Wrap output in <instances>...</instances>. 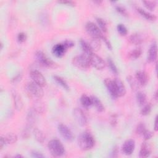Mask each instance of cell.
Masks as SVG:
<instances>
[{
  "mask_svg": "<svg viewBox=\"0 0 158 158\" xmlns=\"http://www.w3.org/2000/svg\"><path fill=\"white\" fill-rule=\"evenodd\" d=\"M78 145L82 150L91 149L94 146L95 141L93 135L88 131H85L80 135L78 138Z\"/></svg>",
  "mask_w": 158,
  "mask_h": 158,
  "instance_id": "6da1fadb",
  "label": "cell"
},
{
  "mask_svg": "<svg viewBox=\"0 0 158 158\" xmlns=\"http://www.w3.org/2000/svg\"><path fill=\"white\" fill-rule=\"evenodd\" d=\"M25 90L27 94L33 99H41L44 94L42 87L33 81L27 83L25 86Z\"/></svg>",
  "mask_w": 158,
  "mask_h": 158,
  "instance_id": "7a4b0ae2",
  "label": "cell"
},
{
  "mask_svg": "<svg viewBox=\"0 0 158 158\" xmlns=\"http://www.w3.org/2000/svg\"><path fill=\"white\" fill-rule=\"evenodd\" d=\"M48 148L51 155L54 157H60L65 153V148L62 143L56 139L49 141Z\"/></svg>",
  "mask_w": 158,
  "mask_h": 158,
  "instance_id": "3957f363",
  "label": "cell"
},
{
  "mask_svg": "<svg viewBox=\"0 0 158 158\" xmlns=\"http://www.w3.org/2000/svg\"><path fill=\"white\" fill-rule=\"evenodd\" d=\"M72 62L75 67L81 69H88L91 65L89 56L85 54L76 56L72 59Z\"/></svg>",
  "mask_w": 158,
  "mask_h": 158,
  "instance_id": "277c9868",
  "label": "cell"
},
{
  "mask_svg": "<svg viewBox=\"0 0 158 158\" xmlns=\"http://www.w3.org/2000/svg\"><path fill=\"white\" fill-rule=\"evenodd\" d=\"M85 29L88 34L92 38V39L99 40L102 38V34L97 25L91 22H88L86 23Z\"/></svg>",
  "mask_w": 158,
  "mask_h": 158,
  "instance_id": "5b68a950",
  "label": "cell"
},
{
  "mask_svg": "<svg viewBox=\"0 0 158 158\" xmlns=\"http://www.w3.org/2000/svg\"><path fill=\"white\" fill-rule=\"evenodd\" d=\"M35 58L37 62L41 65L46 67H55L56 64L51 59L48 58L44 52L41 51H37L35 52Z\"/></svg>",
  "mask_w": 158,
  "mask_h": 158,
  "instance_id": "8992f818",
  "label": "cell"
},
{
  "mask_svg": "<svg viewBox=\"0 0 158 158\" xmlns=\"http://www.w3.org/2000/svg\"><path fill=\"white\" fill-rule=\"evenodd\" d=\"M57 130L61 136L68 141H72L74 139V136L70 129L65 124L60 123L58 125Z\"/></svg>",
  "mask_w": 158,
  "mask_h": 158,
  "instance_id": "52a82bcc",
  "label": "cell"
},
{
  "mask_svg": "<svg viewBox=\"0 0 158 158\" xmlns=\"http://www.w3.org/2000/svg\"><path fill=\"white\" fill-rule=\"evenodd\" d=\"M90 64L97 70H102L106 67V63L104 60L97 54L93 52L89 56Z\"/></svg>",
  "mask_w": 158,
  "mask_h": 158,
  "instance_id": "ba28073f",
  "label": "cell"
},
{
  "mask_svg": "<svg viewBox=\"0 0 158 158\" xmlns=\"http://www.w3.org/2000/svg\"><path fill=\"white\" fill-rule=\"evenodd\" d=\"M73 116L78 123V124L81 127L85 126L87 124V118L84 112L80 108H75L73 110Z\"/></svg>",
  "mask_w": 158,
  "mask_h": 158,
  "instance_id": "9c48e42d",
  "label": "cell"
},
{
  "mask_svg": "<svg viewBox=\"0 0 158 158\" xmlns=\"http://www.w3.org/2000/svg\"><path fill=\"white\" fill-rule=\"evenodd\" d=\"M30 77L33 81L41 87L46 85V80L43 75L37 70H33L30 72Z\"/></svg>",
  "mask_w": 158,
  "mask_h": 158,
  "instance_id": "30bf717a",
  "label": "cell"
},
{
  "mask_svg": "<svg viewBox=\"0 0 158 158\" xmlns=\"http://www.w3.org/2000/svg\"><path fill=\"white\" fill-rule=\"evenodd\" d=\"M135 148V141L132 139H128L123 143L122 145V150L124 154L127 156H129L133 153V152L134 151Z\"/></svg>",
  "mask_w": 158,
  "mask_h": 158,
  "instance_id": "8fae6325",
  "label": "cell"
},
{
  "mask_svg": "<svg viewBox=\"0 0 158 158\" xmlns=\"http://www.w3.org/2000/svg\"><path fill=\"white\" fill-rule=\"evenodd\" d=\"M157 56V45L156 41L153 42L149 47L148 52V60L149 62H154L156 60Z\"/></svg>",
  "mask_w": 158,
  "mask_h": 158,
  "instance_id": "7c38bea8",
  "label": "cell"
},
{
  "mask_svg": "<svg viewBox=\"0 0 158 158\" xmlns=\"http://www.w3.org/2000/svg\"><path fill=\"white\" fill-rule=\"evenodd\" d=\"M67 50V48L62 43L55 44L52 49V52L55 56L57 57H61L64 55Z\"/></svg>",
  "mask_w": 158,
  "mask_h": 158,
  "instance_id": "4fadbf2b",
  "label": "cell"
},
{
  "mask_svg": "<svg viewBox=\"0 0 158 158\" xmlns=\"http://www.w3.org/2000/svg\"><path fill=\"white\" fill-rule=\"evenodd\" d=\"M104 85L107 88L108 91L110 93V95L114 99L118 98L116 93V89L115 86L114 80L110 79V78H106L104 81Z\"/></svg>",
  "mask_w": 158,
  "mask_h": 158,
  "instance_id": "5bb4252c",
  "label": "cell"
},
{
  "mask_svg": "<svg viewBox=\"0 0 158 158\" xmlns=\"http://www.w3.org/2000/svg\"><path fill=\"white\" fill-rule=\"evenodd\" d=\"M114 81L115 86L117 97H122L124 96L126 93V88L122 81L119 78H115Z\"/></svg>",
  "mask_w": 158,
  "mask_h": 158,
  "instance_id": "9a60e30c",
  "label": "cell"
},
{
  "mask_svg": "<svg viewBox=\"0 0 158 158\" xmlns=\"http://www.w3.org/2000/svg\"><path fill=\"white\" fill-rule=\"evenodd\" d=\"M151 146L149 143L144 141L142 143L139 151V157L141 158H146L149 157L151 154Z\"/></svg>",
  "mask_w": 158,
  "mask_h": 158,
  "instance_id": "2e32d148",
  "label": "cell"
},
{
  "mask_svg": "<svg viewBox=\"0 0 158 158\" xmlns=\"http://www.w3.org/2000/svg\"><path fill=\"white\" fill-rule=\"evenodd\" d=\"M135 78L141 86H145L148 81V75L144 71H138L135 75Z\"/></svg>",
  "mask_w": 158,
  "mask_h": 158,
  "instance_id": "e0dca14e",
  "label": "cell"
},
{
  "mask_svg": "<svg viewBox=\"0 0 158 158\" xmlns=\"http://www.w3.org/2000/svg\"><path fill=\"white\" fill-rule=\"evenodd\" d=\"M12 95L13 98L15 108L17 110H21L23 107V102H22L21 96L16 91H14V90L12 91Z\"/></svg>",
  "mask_w": 158,
  "mask_h": 158,
  "instance_id": "ac0fdd59",
  "label": "cell"
},
{
  "mask_svg": "<svg viewBox=\"0 0 158 158\" xmlns=\"http://www.w3.org/2000/svg\"><path fill=\"white\" fill-rule=\"evenodd\" d=\"M46 106L42 101H36L33 106V109L36 114H43L46 110Z\"/></svg>",
  "mask_w": 158,
  "mask_h": 158,
  "instance_id": "d6986e66",
  "label": "cell"
},
{
  "mask_svg": "<svg viewBox=\"0 0 158 158\" xmlns=\"http://www.w3.org/2000/svg\"><path fill=\"white\" fill-rule=\"evenodd\" d=\"M129 41L133 44L139 45L143 42V38L139 33H135L129 37Z\"/></svg>",
  "mask_w": 158,
  "mask_h": 158,
  "instance_id": "ffe728a7",
  "label": "cell"
},
{
  "mask_svg": "<svg viewBox=\"0 0 158 158\" xmlns=\"http://www.w3.org/2000/svg\"><path fill=\"white\" fill-rule=\"evenodd\" d=\"M80 43L81 48L83 51L84 52L85 54L89 56L91 54H92L93 52V50L92 48L91 47L89 43H88L84 40H81L80 41Z\"/></svg>",
  "mask_w": 158,
  "mask_h": 158,
  "instance_id": "44dd1931",
  "label": "cell"
},
{
  "mask_svg": "<svg viewBox=\"0 0 158 158\" xmlns=\"http://www.w3.org/2000/svg\"><path fill=\"white\" fill-rule=\"evenodd\" d=\"M91 98L92 100V105L94 106L98 112H103L104 110V106L100 99L94 96H91Z\"/></svg>",
  "mask_w": 158,
  "mask_h": 158,
  "instance_id": "7402d4cb",
  "label": "cell"
},
{
  "mask_svg": "<svg viewBox=\"0 0 158 158\" xmlns=\"http://www.w3.org/2000/svg\"><path fill=\"white\" fill-rule=\"evenodd\" d=\"M137 10L139 13V14L141 16H143V17H144L147 20L154 22L156 20V15L144 10V9H143L141 8H139V7L137 8Z\"/></svg>",
  "mask_w": 158,
  "mask_h": 158,
  "instance_id": "603a6c76",
  "label": "cell"
},
{
  "mask_svg": "<svg viewBox=\"0 0 158 158\" xmlns=\"http://www.w3.org/2000/svg\"><path fill=\"white\" fill-rule=\"evenodd\" d=\"M33 135H34V136H35L36 140L38 143H43L44 141H45V136L41 130H40L36 128H35L33 130Z\"/></svg>",
  "mask_w": 158,
  "mask_h": 158,
  "instance_id": "cb8c5ba5",
  "label": "cell"
},
{
  "mask_svg": "<svg viewBox=\"0 0 158 158\" xmlns=\"http://www.w3.org/2000/svg\"><path fill=\"white\" fill-rule=\"evenodd\" d=\"M36 113L35 112L33 109H31L29 110L28 112L27 116V125L28 126L32 127L36 118Z\"/></svg>",
  "mask_w": 158,
  "mask_h": 158,
  "instance_id": "d4e9b609",
  "label": "cell"
},
{
  "mask_svg": "<svg viewBox=\"0 0 158 158\" xmlns=\"http://www.w3.org/2000/svg\"><path fill=\"white\" fill-rule=\"evenodd\" d=\"M136 99L139 106H144L146 102V95L142 91H138L136 95Z\"/></svg>",
  "mask_w": 158,
  "mask_h": 158,
  "instance_id": "484cf974",
  "label": "cell"
},
{
  "mask_svg": "<svg viewBox=\"0 0 158 158\" xmlns=\"http://www.w3.org/2000/svg\"><path fill=\"white\" fill-rule=\"evenodd\" d=\"M80 102L83 106L88 107L92 105V100L91 96H88L86 94H83L80 98Z\"/></svg>",
  "mask_w": 158,
  "mask_h": 158,
  "instance_id": "4316f807",
  "label": "cell"
},
{
  "mask_svg": "<svg viewBox=\"0 0 158 158\" xmlns=\"http://www.w3.org/2000/svg\"><path fill=\"white\" fill-rule=\"evenodd\" d=\"M6 144H14L17 142L18 137L17 135L14 133H9L4 136Z\"/></svg>",
  "mask_w": 158,
  "mask_h": 158,
  "instance_id": "83f0119b",
  "label": "cell"
},
{
  "mask_svg": "<svg viewBox=\"0 0 158 158\" xmlns=\"http://www.w3.org/2000/svg\"><path fill=\"white\" fill-rule=\"evenodd\" d=\"M54 79L63 88H64L66 90H69V86L68 84L67 83V82L65 81V80L64 78H62V77H60L59 76L55 75V76H54Z\"/></svg>",
  "mask_w": 158,
  "mask_h": 158,
  "instance_id": "f1b7e54d",
  "label": "cell"
},
{
  "mask_svg": "<svg viewBox=\"0 0 158 158\" xmlns=\"http://www.w3.org/2000/svg\"><path fill=\"white\" fill-rule=\"evenodd\" d=\"M142 54V51L140 48H136L131 50L129 53V57L132 59H136L139 58Z\"/></svg>",
  "mask_w": 158,
  "mask_h": 158,
  "instance_id": "f546056e",
  "label": "cell"
},
{
  "mask_svg": "<svg viewBox=\"0 0 158 158\" xmlns=\"http://www.w3.org/2000/svg\"><path fill=\"white\" fill-rule=\"evenodd\" d=\"M127 80H128V83H130V85L133 90H136L139 88V85L138 82L137 81V80H136V78L135 79L131 76H128L127 77Z\"/></svg>",
  "mask_w": 158,
  "mask_h": 158,
  "instance_id": "4dcf8cb0",
  "label": "cell"
},
{
  "mask_svg": "<svg viewBox=\"0 0 158 158\" xmlns=\"http://www.w3.org/2000/svg\"><path fill=\"white\" fill-rule=\"evenodd\" d=\"M96 21L98 25V27L99 28L101 31L103 32H106L107 31V24L105 20L101 18H97Z\"/></svg>",
  "mask_w": 158,
  "mask_h": 158,
  "instance_id": "1f68e13d",
  "label": "cell"
},
{
  "mask_svg": "<svg viewBox=\"0 0 158 158\" xmlns=\"http://www.w3.org/2000/svg\"><path fill=\"white\" fill-rule=\"evenodd\" d=\"M143 4L149 10H154L156 7V2L152 1H143Z\"/></svg>",
  "mask_w": 158,
  "mask_h": 158,
  "instance_id": "d6a6232c",
  "label": "cell"
},
{
  "mask_svg": "<svg viewBox=\"0 0 158 158\" xmlns=\"http://www.w3.org/2000/svg\"><path fill=\"white\" fill-rule=\"evenodd\" d=\"M152 110V106L150 103L144 104L143 109L141 110V114L142 115H149Z\"/></svg>",
  "mask_w": 158,
  "mask_h": 158,
  "instance_id": "836d02e7",
  "label": "cell"
},
{
  "mask_svg": "<svg viewBox=\"0 0 158 158\" xmlns=\"http://www.w3.org/2000/svg\"><path fill=\"white\" fill-rule=\"evenodd\" d=\"M117 29L118 33L121 36H125L128 33L127 28L123 24H122V23L118 24L117 26Z\"/></svg>",
  "mask_w": 158,
  "mask_h": 158,
  "instance_id": "e575fe53",
  "label": "cell"
},
{
  "mask_svg": "<svg viewBox=\"0 0 158 158\" xmlns=\"http://www.w3.org/2000/svg\"><path fill=\"white\" fill-rule=\"evenodd\" d=\"M107 64L110 68V69L111 70V71L115 74L118 73V69L117 67H116L115 63L114 62V61L112 60V59L110 58H108L107 59Z\"/></svg>",
  "mask_w": 158,
  "mask_h": 158,
  "instance_id": "d590c367",
  "label": "cell"
},
{
  "mask_svg": "<svg viewBox=\"0 0 158 158\" xmlns=\"http://www.w3.org/2000/svg\"><path fill=\"white\" fill-rule=\"evenodd\" d=\"M146 126H145L144 123H139L136 127V132L137 134L142 135L143 134V133L146 131Z\"/></svg>",
  "mask_w": 158,
  "mask_h": 158,
  "instance_id": "8d00e7d4",
  "label": "cell"
},
{
  "mask_svg": "<svg viewBox=\"0 0 158 158\" xmlns=\"http://www.w3.org/2000/svg\"><path fill=\"white\" fill-rule=\"evenodd\" d=\"M89 44L93 51L98 50L100 48L99 41V40H97V39H92V41L89 43Z\"/></svg>",
  "mask_w": 158,
  "mask_h": 158,
  "instance_id": "74e56055",
  "label": "cell"
},
{
  "mask_svg": "<svg viewBox=\"0 0 158 158\" xmlns=\"http://www.w3.org/2000/svg\"><path fill=\"white\" fill-rule=\"evenodd\" d=\"M31 128L32 127H30L27 125L26 128L24 129V130L23 131L22 134V136L23 139H27L30 136V131H31Z\"/></svg>",
  "mask_w": 158,
  "mask_h": 158,
  "instance_id": "f35d334b",
  "label": "cell"
},
{
  "mask_svg": "<svg viewBox=\"0 0 158 158\" xmlns=\"http://www.w3.org/2000/svg\"><path fill=\"white\" fill-rule=\"evenodd\" d=\"M153 135H154V133L152 131H151L149 130H148L147 129L146 130V131L142 135V136H143V138L145 140H148V139H151L153 136Z\"/></svg>",
  "mask_w": 158,
  "mask_h": 158,
  "instance_id": "ab89813d",
  "label": "cell"
},
{
  "mask_svg": "<svg viewBox=\"0 0 158 158\" xmlns=\"http://www.w3.org/2000/svg\"><path fill=\"white\" fill-rule=\"evenodd\" d=\"M115 9L121 15H124V16H127L128 15V13L127 12V10L124 7H123L122 6H117L115 7Z\"/></svg>",
  "mask_w": 158,
  "mask_h": 158,
  "instance_id": "60d3db41",
  "label": "cell"
},
{
  "mask_svg": "<svg viewBox=\"0 0 158 158\" xmlns=\"http://www.w3.org/2000/svg\"><path fill=\"white\" fill-rule=\"evenodd\" d=\"M27 40V35L25 33H19L17 35V40L20 43H23Z\"/></svg>",
  "mask_w": 158,
  "mask_h": 158,
  "instance_id": "b9f144b4",
  "label": "cell"
},
{
  "mask_svg": "<svg viewBox=\"0 0 158 158\" xmlns=\"http://www.w3.org/2000/svg\"><path fill=\"white\" fill-rule=\"evenodd\" d=\"M22 77V73H18L17 75H16L14 78H12L11 82L13 83H17V82H19V81H20Z\"/></svg>",
  "mask_w": 158,
  "mask_h": 158,
  "instance_id": "7bdbcfd3",
  "label": "cell"
},
{
  "mask_svg": "<svg viewBox=\"0 0 158 158\" xmlns=\"http://www.w3.org/2000/svg\"><path fill=\"white\" fill-rule=\"evenodd\" d=\"M31 156L32 157H35V158H44V156H43L41 153L36 151H33L31 152Z\"/></svg>",
  "mask_w": 158,
  "mask_h": 158,
  "instance_id": "ee69618b",
  "label": "cell"
},
{
  "mask_svg": "<svg viewBox=\"0 0 158 158\" xmlns=\"http://www.w3.org/2000/svg\"><path fill=\"white\" fill-rule=\"evenodd\" d=\"M101 38H102V39L103 40V41H104V43H105L106 46L107 47V48H108L109 49L111 50V49H112V44H111L110 41H109L106 36H103V35H102V36Z\"/></svg>",
  "mask_w": 158,
  "mask_h": 158,
  "instance_id": "f6af8a7d",
  "label": "cell"
},
{
  "mask_svg": "<svg viewBox=\"0 0 158 158\" xmlns=\"http://www.w3.org/2000/svg\"><path fill=\"white\" fill-rule=\"evenodd\" d=\"M118 147L117 146H115L112 149V151L110 153V157H117L118 156Z\"/></svg>",
  "mask_w": 158,
  "mask_h": 158,
  "instance_id": "bcb514c9",
  "label": "cell"
},
{
  "mask_svg": "<svg viewBox=\"0 0 158 158\" xmlns=\"http://www.w3.org/2000/svg\"><path fill=\"white\" fill-rule=\"evenodd\" d=\"M58 2L60 4H65L69 6H75V3L72 1H58Z\"/></svg>",
  "mask_w": 158,
  "mask_h": 158,
  "instance_id": "7dc6e473",
  "label": "cell"
},
{
  "mask_svg": "<svg viewBox=\"0 0 158 158\" xmlns=\"http://www.w3.org/2000/svg\"><path fill=\"white\" fill-rule=\"evenodd\" d=\"M63 43L66 46V48L67 49L73 47L74 46V44H75L72 41H70V40H65V41L63 42Z\"/></svg>",
  "mask_w": 158,
  "mask_h": 158,
  "instance_id": "c3c4849f",
  "label": "cell"
},
{
  "mask_svg": "<svg viewBox=\"0 0 158 158\" xmlns=\"http://www.w3.org/2000/svg\"><path fill=\"white\" fill-rule=\"evenodd\" d=\"M6 144V142L4 137L1 136L0 138V149L2 150Z\"/></svg>",
  "mask_w": 158,
  "mask_h": 158,
  "instance_id": "681fc988",
  "label": "cell"
},
{
  "mask_svg": "<svg viewBox=\"0 0 158 158\" xmlns=\"http://www.w3.org/2000/svg\"><path fill=\"white\" fill-rule=\"evenodd\" d=\"M111 124H112L113 125H115L117 124V118L115 115H112V118L111 119Z\"/></svg>",
  "mask_w": 158,
  "mask_h": 158,
  "instance_id": "f907efd6",
  "label": "cell"
},
{
  "mask_svg": "<svg viewBox=\"0 0 158 158\" xmlns=\"http://www.w3.org/2000/svg\"><path fill=\"white\" fill-rule=\"evenodd\" d=\"M154 129L156 131H157L158 128H157V116L155 118V120H154Z\"/></svg>",
  "mask_w": 158,
  "mask_h": 158,
  "instance_id": "816d5d0a",
  "label": "cell"
},
{
  "mask_svg": "<svg viewBox=\"0 0 158 158\" xmlns=\"http://www.w3.org/2000/svg\"><path fill=\"white\" fill-rule=\"evenodd\" d=\"M93 2L96 4L97 5H100L102 2V1H100V0H96V1H93Z\"/></svg>",
  "mask_w": 158,
  "mask_h": 158,
  "instance_id": "f5cc1de1",
  "label": "cell"
},
{
  "mask_svg": "<svg viewBox=\"0 0 158 158\" xmlns=\"http://www.w3.org/2000/svg\"><path fill=\"white\" fill-rule=\"evenodd\" d=\"M154 98H155V100H157V91H156L155 93H154Z\"/></svg>",
  "mask_w": 158,
  "mask_h": 158,
  "instance_id": "db71d44e",
  "label": "cell"
},
{
  "mask_svg": "<svg viewBox=\"0 0 158 158\" xmlns=\"http://www.w3.org/2000/svg\"><path fill=\"white\" fill-rule=\"evenodd\" d=\"M0 46H1V49L2 50L3 49V47H4V44L2 41H1V43H0Z\"/></svg>",
  "mask_w": 158,
  "mask_h": 158,
  "instance_id": "11a10c76",
  "label": "cell"
},
{
  "mask_svg": "<svg viewBox=\"0 0 158 158\" xmlns=\"http://www.w3.org/2000/svg\"><path fill=\"white\" fill-rule=\"evenodd\" d=\"M14 157H23V156H22L21 154H17V155L15 156Z\"/></svg>",
  "mask_w": 158,
  "mask_h": 158,
  "instance_id": "9f6ffc18",
  "label": "cell"
}]
</instances>
